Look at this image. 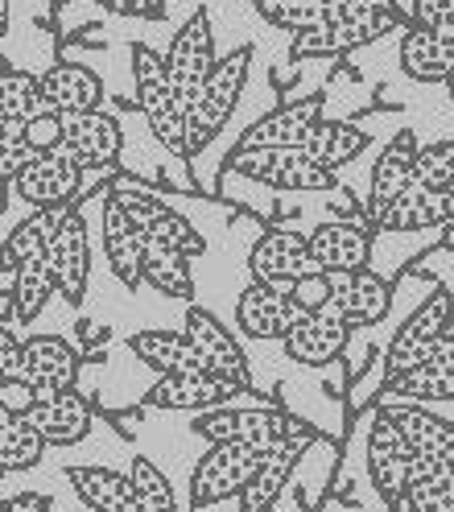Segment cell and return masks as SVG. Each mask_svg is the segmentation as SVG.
Wrapping results in <instances>:
<instances>
[{
    "mask_svg": "<svg viewBox=\"0 0 454 512\" xmlns=\"http://www.w3.org/2000/svg\"><path fill=\"white\" fill-rule=\"evenodd\" d=\"M413 21L393 9V13H380V9H360V5H347V0H335L331 17L306 29V34H294V46L289 54L294 58H331V54H347V50H360L384 34H393V29H409Z\"/></svg>",
    "mask_w": 454,
    "mask_h": 512,
    "instance_id": "obj_1",
    "label": "cell"
},
{
    "mask_svg": "<svg viewBox=\"0 0 454 512\" xmlns=\"http://www.w3.org/2000/svg\"><path fill=\"white\" fill-rule=\"evenodd\" d=\"M133 83H137V108L149 120V133L157 137V145L174 153V157H190V141H186V108L178 104V95L170 87L166 75V58L149 46H133Z\"/></svg>",
    "mask_w": 454,
    "mask_h": 512,
    "instance_id": "obj_2",
    "label": "cell"
},
{
    "mask_svg": "<svg viewBox=\"0 0 454 512\" xmlns=\"http://www.w3.org/2000/svg\"><path fill=\"white\" fill-rule=\"evenodd\" d=\"M248 71H252V46H240L232 54L215 58V67L199 91V100L190 104L186 112V141H190V157L207 149L219 133L223 124L232 120L240 95H244V83H248Z\"/></svg>",
    "mask_w": 454,
    "mask_h": 512,
    "instance_id": "obj_3",
    "label": "cell"
},
{
    "mask_svg": "<svg viewBox=\"0 0 454 512\" xmlns=\"http://www.w3.org/2000/svg\"><path fill=\"white\" fill-rule=\"evenodd\" d=\"M450 318H454V294L450 290H434L401 323L393 343L384 347V384L413 372V368H421L426 360H434L438 347H442V335L450 327Z\"/></svg>",
    "mask_w": 454,
    "mask_h": 512,
    "instance_id": "obj_4",
    "label": "cell"
},
{
    "mask_svg": "<svg viewBox=\"0 0 454 512\" xmlns=\"http://www.w3.org/2000/svg\"><path fill=\"white\" fill-rule=\"evenodd\" d=\"M108 199H112L128 219L137 223L149 244L174 248V252H182V256H203V252H207L203 232L194 228L186 215H178L170 203H161L157 195H149L145 186H137L133 178H120V182L112 186V195H108Z\"/></svg>",
    "mask_w": 454,
    "mask_h": 512,
    "instance_id": "obj_5",
    "label": "cell"
},
{
    "mask_svg": "<svg viewBox=\"0 0 454 512\" xmlns=\"http://www.w3.org/2000/svg\"><path fill=\"white\" fill-rule=\"evenodd\" d=\"M256 463H261V451L244 442H211L207 455L194 463L190 471V508H211L223 504L244 492V484L252 479Z\"/></svg>",
    "mask_w": 454,
    "mask_h": 512,
    "instance_id": "obj_6",
    "label": "cell"
},
{
    "mask_svg": "<svg viewBox=\"0 0 454 512\" xmlns=\"http://www.w3.org/2000/svg\"><path fill=\"white\" fill-rule=\"evenodd\" d=\"M294 418L281 405H219L194 418V434L207 442H244L256 451H269L277 438L289 434Z\"/></svg>",
    "mask_w": 454,
    "mask_h": 512,
    "instance_id": "obj_7",
    "label": "cell"
},
{
    "mask_svg": "<svg viewBox=\"0 0 454 512\" xmlns=\"http://www.w3.org/2000/svg\"><path fill=\"white\" fill-rule=\"evenodd\" d=\"M314 438L318 434L306 422H294L285 438H277L269 451H261V463H256L252 479L240 492V512H273V504L289 488V479H294V471L314 446Z\"/></svg>",
    "mask_w": 454,
    "mask_h": 512,
    "instance_id": "obj_8",
    "label": "cell"
},
{
    "mask_svg": "<svg viewBox=\"0 0 454 512\" xmlns=\"http://www.w3.org/2000/svg\"><path fill=\"white\" fill-rule=\"evenodd\" d=\"M227 170H236L273 190H331L335 174L314 166L302 149H236L227 157Z\"/></svg>",
    "mask_w": 454,
    "mask_h": 512,
    "instance_id": "obj_9",
    "label": "cell"
},
{
    "mask_svg": "<svg viewBox=\"0 0 454 512\" xmlns=\"http://www.w3.org/2000/svg\"><path fill=\"white\" fill-rule=\"evenodd\" d=\"M215 67V38H211V17L207 9H194V17L174 34L166 50V75L178 95V104L190 112V104L199 100V91Z\"/></svg>",
    "mask_w": 454,
    "mask_h": 512,
    "instance_id": "obj_10",
    "label": "cell"
},
{
    "mask_svg": "<svg viewBox=\"0 0 454 512\" xmlns=\"http://www.w3.org/2000/svg\"><path fill=\"white\" fill-rule=\"evenodd\" d=\"M182 335L194 343V351L203 356V364H207L211 376L232 380L240 393H252V368L244 360V347L236 343V335L227 331L211 310L190 302L186 314H182Z\"/></svg>",
    "mask_w": 454,
    "mask_h": 512,
    "instance_id": "obj_11",
    "label": "cell"
},
{
    "mask_svg": "<svg viewBox=\"0 0 454 512\" xmlns=\"http://www.w3.org/2000/svg\"><path fill=\"white\" fill-rule=\"evenodd\" d=\"M46 265L54 273L58 294L71 306H79L87 298V281H91V236H87V219L79 207H71L54 228L50 248H46Z\"/></svg>",
    "mask_w": 454,
    "mask_h": 512,
    "instance_id": "obj_12",
    "label": "cell"
},
{
    "mask_svg": "<svg viewBox=\"0 0 454 512\" xmlns=\"http://www.w3.org/2000/svg\"><path fill=\"white\" fill-rule=\"evenodd\" d=\"M120 149H124V133H120L116 116H108L100 108L62 116V145H58V153H67L83 174L87 170H112L120 162Z\"/></svg>",
    "mask_w": 454,
    "mask_h": 512,
    "instance_id": "obj_13",
    "label": "cell"
},
{
    "mask_svg": "<svg viewBox=\"0 0 454 512\" xmlns=\"http://www.w3.org/2000/svg\"><path fill=\"white\" fill-rule=\"evenodd\" d=\"M413 463V446L405 442V434L376 409L372 413V430H368V479L380 492V500L388 508L405 504V471Z\"/></svg>",
    "mask_w": 454,
    "mask_h": 512,
    "instance_id": "obj_14",
    "label": "cell"
},
{
    "mask_svg": "<svg viewBox=\"0 0 454 512\" xmlns=\"http://www.w3.org/2000/svg\"><path fill=\"white\" fill-rule=\"evenodd\" d=\"M79 182H83V170L67 153L50 149V153L29 157V166L13 178V190H17L21 203L46 211V207H71L79 195Z\"/></svg>",
    "mask_w": 454,
    "mask_h": 512,
    "instance_id": "obj_15",
    "label": "cell"
},
{
    "mask_svg": "<svg viewBox=\"0 0 454 512\" xmlns=\"http://www.w3.org/2000/svg\"><path fill=\"white\" fill-rule=\"evenodd\" d=\"M13 376L34 384L38 397L75 389V380H79V351L62 335H29V339H21V360H17Z\"/></svg>",
    "mask_w": 454,
    "mask_h": 512,
    "instance_id": "obj_16",
    "label": "cell"
},
{
    "mask_svg": "<svg viewBox=\"0 0 454 512\" xmlns=\"http://www.w3.org/2000/svg\"><path fill=\"white\" fill-rule=\"evenodd\" d=\"M248 273H252V281H265V285H277V290H289V281L314 273L310 240L302 232H289V228L265 232L261 240L248 248Z\"/></svg>",
    "mask_w": 454,
    "mask_h": 512,
    "instance_id": "obj_17",
    "label": "cell"
},
{
    "mask_svg": "<svg viewBox=\"0 0 454 512\" xmlns=\"http://www.w3.org/2000/svg\"><path fill=\"white\" fill-rule=\"evenodd\" d=\"M310 240V261L318 273H355L368 269L372 256V228L355 219H327L306 236Z\"/></svg>",
    "mask_w": 454,
    "mask_h": 512,
    "instance_id": "obj_18",
    "label": "cell"
},
{
    "mask_svg": "<svg viewBox=\"0 0 454 512\" xmlns=\"http://www.w3.org/2000/svg\"><path fill=\"white\" fill-rule=\"evenodd\" d=\"M347 339H351V327L339 318L335 306H327V310H318V314H302L298 323L281 335V347H285V356L294 360V364L322 368V364H331V360L343 356Z\"/></svg>",
    "mask_w": 454,
    "mask_h": 512,
    "instance_id": "obj_19",
    "label": "cell"
},
{
    "mask_svg": "<svg viewBox=\"0 0 454 512\" xmlns=\"http://www.w3.org/2000/svg\"><path fill=\"white\" fill-rule=\"evenodd\" d=\"M388 422H393L405 442L413 446V455L421 459H434V463H446L454 467V426L446 418H438V413H430L426 405H413V401H393L384 397L376 405Z\"/></svg>",
    "mask_w": 454,
    "mask_h": 512,
    "instance_id": "obj_20",
    "label": "cell"
},
{
    "mask_svg": "<svg viewBox=\"0 0 454 512\" xmlns=\"http://www.w3.org/2000/svg\"><path fill=\"white\" fill-rule=\"evenodd\" d=\"M240 389L232 380H219L211 372H190V376H161L145 393L149 409H170V413H207L219 405H232Z\"/></svg>",
    "mask_w": 454,
    "mask_h": 512,
    "instance_id": "obj_21",
    "label": "cell"
},
{
    "mask_svg": "<svg viewBox=\"0 0 454 512\" xmlns=\"http://www.w3.org/2000/svg\"><path fill=\"white\" fill-rule=\"evenodd\" d=\"M335 294L331 306L339 310V318L355 331V327H372L393 310V285L372 269H355V273H335Z\"/></svg>",
    "mask_w": 454,
    "mask_h": 512,
    "instance_id": "obj_22",
    "label": "cell"
},
{
    "mask_svg": "<svg viewBox=\"0 0 454 512\" xmlns=\"http://www.w3.org/2000/svg\"><path fill=\"white\" fill-rule=\"evenodd\" d=\"M413 157H417V137L409 133V128L397 133L393 141H388V149L376 157L372 190H368V228H376V223L384 219V211L413 186Z\"/></svg>",
    "mask_w": 454,
    "mask_h": 512,
    "instance_id": "obj_23",
    "label": "cell"
},
{
    "mask_svg": "<svg viewBox=\"0 0 454 512\" xmlns=\"http://www.w3.org/2000/svg\"><path fill=\"white\" fill-rule=\"evenodd\" d=\"M91 405L83 393L62 389V393H46L38 397V405L29 409V426L42 434L46 446H79L91 434Z\"/></svg>",
    "mask_w": 454,
    "mask_h": 512,
    "instance_id": "obj_24",
    "label": "cell"
},
{
    "mask_svg": "<svg viewBox=\"0 0 454 512\" xmlns=\"http://www.w3.org/2000/svg\"><path fill=\"white\" fill-rule=\"evenodd\" d=\"M38 79H42L46 108L58 116L95 112L104 104V79L91 67H79V62H54V67H46Z\"/></svg>",
    "mask_w": 454,
    "mask_h": 512,
    "instance_id": "obj_25",
    "label": "cell"
},
{
    "mask_svg": "<svg viewBox=\"0 0 454 512\" xmlns=\"http://www.w3.org/2000/svg\"><path fill=\"white\" fill-rule=\"evenodd\" d=\"M318 120H322V100L281 104V108H273L269 116L256 120L248 133L240 137L236 149H298Z\"/></svg>",
    "mask_w": 454,
    "mask_h": 512,
    "instance_id": "obj_26",
    "label": "cell"
},
{
    "mask_svg": "<svg viewBox=\"0 0 454 512\" xmlns=\"http://www.w3.org/2000/svg\"><path fill=\"white\" fill-rule=\"evenodd\" d=\"M298 310L289 306L285 290H277V285H265V281H252L248 290L240 294L236 302V323L248 339H281L289 327L298 323Z\"/></svg>",
    "mask_w": 454,
    "mask_h": 512,
    "instance_id": "obj_27",
    "label": "cell"
},
{
    "mask_svg": "<svg viewBox=\"0 0 454 512\" xmlns=\"http://www.w3.org/2000/svg\"><path fill=\"white\" fill-rule=\"evenodd\" d=\"M454 223V190H426V186H409L405 195L384 211L376 223L380 232H430Z\"/></svg>",
    "mask_w": 454,
    "mask_h": 512,
    "instance_id": "obj_28",
    "label": "cell"
},
{
    "mask_svg": "<svg viewBox=\"0 0 454 512\" xmlns=\"http://www.w3.org/2000/svg\"><path fill=\"white\" fill-rule=\"evenodd\" d=\"M100 236H104V256H108L116 281H124L128 290H133V285H141V269H145V248H149V240H145V232H141L137 223L128 219L112 199L104 203V228H100Z\"/></svg>",
    "mask_w": 454,
    "mask_h": 512,
    "instance_id": "obj_29",
    "label": "cell"
},
{
    "mask_svg": "<svg viewBox=\"0 0 454 512\" xmlns=\"http://www.w3.org/2000/svg\"><path fill=\"white\" fill-rule=\"evenodd\" d=\"M128 351L149 364L157 376H190V372H207L203 356L194 351V343L182 331H137L128 339Z\"/></svg>",
    "mask_w": 454,
    "mask_h": 512,
    "instance_id": "obj_30",
    "label": "cell"
},
{
    "mask_svg": "<svg viewBox=\"0 0 454 512\" xmlns=\"http://www.w3.org/2000/svg\"><path fill=\"white\" fill-rule=\"evenodd\" d=\"M401 71L417 83H446V75L454 71V38L434 34V29H417L409 25L401 38Z\"/></svg>",
    "mask_w": 454,
    "mask_h": 512,
    "instance_id": "obj_31",
    "label": "cell"
},
{
    "mask_svg": "<svg viewBox=\"0 0 454 512\" xmlns=\"http://www.w3.org/2000/svg\"><path fill=\"white\" fill-rule=\"evenodd\" d=\"M298 149L310 157L314 166L335 174V170H343L347 162H355V157L368 149V133H364V128H355V124H347V120H327V116H322Z\"/></svg>",
    "mask_w": 454,
    "mask_h": 512,
    "instance_id": "obj_32",
    "label": "cell"
},
{
    "mask_svg": "<svg viewBox=\"0 0 454 512\" xmlns=\"http://www.w3.org/2000/svg\"><path fill=\"white\" fill-rule=\"evenodd\" d=\"M71 207H75V203H71ZM71 207H46V211H38V215L21 219L17 228L5 236V244H0V273H17V269L29 265V261H42L46 248H50L54 228H58L62 215H67Z\"/></svg>",
    "mask_w": 454,
    "mask_h": 512,
    "instance_id": "obj_33",
    "label": "cell"
},
{
    "mask_svg": "<svg viewBox=\"0 0 454 512\" xmlns=\"http://www.w3.org/2000/svg\"><path fill=\"white\" fill-rule=\"evenodd\" d=\"M405 508L409 512H454V467L413 455L405 471Z\"/></svg>",
    "mask_w": 454,
    "mask_h": 512,
    "instance_id": "obj_34",
    "label": "cell"
},
{
    "mask_svg": "<svg viewBox=\"0 0 454 512\" xmlns=\"http://www.w3.org/2000/svg\"><path fill=\"white\" fill-rule=\"evenodd\" d=\"M384 397L393 401H413V405H434V401H454V356H434L421 368L397 376L384 384Z\"/></svg>",
    "mask_w": 454,
    "mask_h": 512,
    "instance_id": "obj_35",
    "label": "cell"
},
{
    "mask_svg": "<svg viewBox=\"0 0 454 512\" xmlns=\"http://www.w3.org/2000/svg\"><path fill=\"white\" fill-rule=\"evenodd\" d=\"M67 479H71L75 496L91 512H128L133 508V488H128L124 471H112V467H67Z\"/></svg>",
    "mask_w": 454,
    "mask_h": 512,
    "instance_id": "obj_36",
    "label": "cell"
},
{
    "mask_svg": "<svg viewBox=\"0 0 454 512\" xmlns=\"http://www.w3.org/2000/svg\"><path fill=\"white\" fill-rule=\"evenodd\" d=\"M50 112L42 100V79L29 71H0V128H25L34 116Z\"/></svg>",
    "mask_w": 454,
    "mask_h": 512,
    "instance_id": "obj_37",
    "label": "cell"
},
{
    "mask_svg": "<svg viewBox=\"0 0 454 512\" xmlns=\"http://www.w3.org/2000/svg\"><path fill=\"white\" fill-rule=\"evenodd\" d=\"M58 294L54 285V273L42 261H29L13 273V290H9V318H17V323H34V318L46 310V302Z\"/></svg>",
    "mask_w": 454,
    "mask_h": 512,
    "instance_id": "obj_38",
    "label": "cell"
},
{
    "mask_svg": "<svg viewBox=\"0 0 454 512\" xmlns=\"http://www.w3.org/2000/svg\"><path fill=\"white\" fill-rule=\"evenodd\" d=\"M141 281L153 285L157 294L166 298H182L190 302L194 298V277H190V256L174 252V248H161V244H149L145 248V269H141Z\"/></svg>",
    "mask_w": 454,
    "mask_h": 512,
    "instance_id": "obj_39",
    "label": "cell"
},
{
    "mask_svg": "<svg viewBox=\"0 0 454 512\" xmlns=\"http://www.w3.org/2000/svg\"><path fill=\"white\" fill-rule=\"evenodd\" d=\"M128 488H133V508L137 512H178V500H174V488L166 471H161L153 459L137 455L128 463Z\"/></svg>",
    "mask_w": 454,
    "mask_h": 512,
    "instance_id": "obj_40",
    "label": "cell"
},
{
    "mask_svg": "<svg viewBox=\"0 0 454 512\" xmlns=\"http://www.w3.org/2000/svg\"><path fill=\"white\" fill-rule=\"evenodd\" d=\"M46 455L42 434L29 418H0V471H29Z\"/></svg>",
    "mask_w": 454,
    "mask_h": 512,
    "instance_id": "obj_41",
    "label": "cell"
},
{
    "mask_svg": "<svg viewBox=\"0 0 454 512\" xmlns=\"http://www.w3.org/2000/svg\"><path fill=\"white\" fill-rule=\"evenodd\" d=\"M252 9L269 25L285 29V34H306V29H314L331 17L335 0H252Z\"/></svg>",
    "mask_w": 454,
    "mask_h": 512,
    "instance_id": "obj_42",
    "label": "cell"
},
{
    "mask_svg": "<svg viewBox=\"0 0 454 512\" xmlns=\"http://www.w3.org/2000/svg\"><path fill=\"white\" fill-rule=\"evenodd\" d=\"M413 186L454 190V141L417 145V157H413Z\"/></svg>",
    "mask_w": 454,
    "mask_h": 512,
    "instance_id": "obj_43",
    "label": "cell"
},
{
    "mask_svg": "<svg viewBox=\"0 0 454 512\" xmlns=\"http://www.w3.org/2000/svg\"><path fill=\"white\" fill-rule=\"evenodd\" d=\"M331 294H335V281H331V273H306V277H298V281H289V290H285V298H289V306H294L298 314H318V310H327L331 306Z\"/></svg>",
    "mask_w": 454,
    "mask_h": 512,
    "instance_id": "obj_44",
    "label": "cell"
},
{
    "mask_svg": "<svg viewBox=\"0 0 454 512\" xmlns=\"http://www.w3.org/2000/svg\"><path fill=\"white\" fill-rule=\"evenodd\" d=\"M29 157H34V149L25 145L21 128H0V182H13L29 166Z\"/></svg>",
    "mask_w": 454,
    "mask_h": 512,
    "instance_id": "obj_45",
    "label": "cell"
},
{
    "mask_svg": "<svg viewBox=\"0 0 454 512\" xmlns=\"http://www.w3.org/2000/svg\"><path fill=\"white\" fill-rule=\"evenodd\" d=\"M409 21L417 29H434V34H446L454 29V0H413Z\"/></svg>",
    "mask_w": 454,
    "mask_h": 512,
    "instance_id": "obj_46",
    "label": "cell"
},
{
    "mask_svg": "<svg viewBox=\"0 0 454 512\" xmlns=\"http://www.w3.org/2000/svg\"><path fill=\"white\" fill-rule=\"evenodd\" d=\"M21 137H25V145L34 149V153H50V149H58V145H62V116H58V112H42V116H34V120L21 128Z\"/></svg>",
    "mask_w": 454,
    "mask_h": 512,
    "instance_id": "obj_47",
    "label": "cell"
},
{
    "mask_svg": "<svg viewBox=\"0 0 454 512\" xmlns=\"http://www.w3.org/2000/svg\"><path fill=\"white\" fill-rule=\"evenodd\" d=\"M34 405H38V389L29 380H17V376L0 380V413L5 418H29Z\"/></svg>",
    "mask_w": 454,
    "mask_h": 512,
    "instance_id": "obj_48",
    "label": "cell"
},
{
    "mask_svg": "<svg viewBox=\"0 0 454 512\" xmlns=\"http://www.w3.org/2000/svg\"><path fill=\"white\" fill-rule=\"evenodd\" d=\"M91 5H100L116 17H145V21H157L161 13H166L161 0H91Z\"/></svg>",
    "mask_w": 454,
    "mask_h": 512,
    "instance_id": "obj_49",
    "label": "cell"
},
{
    "mask_svg": "<svg viewBox=\"0 0 454 512\" xmlns=\"http://www.w3.org/2000/svg\"><path fill=\"white\" fill-rule=\"evenodd\" d=\"M17 360H21V339L9 327H0V380H9L17 372Z\"/></svg>",
    "mask_w": 454,
    "mask_h": 512,
    "instance_id": "obj_50",
    "label": "cell"
},
{
    "mask_svg": "<svg viewBox=\"0 0 454 512\" xmlns=\"http://www.w3.org/2000/svg\"><path fill=\"white\" fill-rule=\"evenodd\" d=\"M0 512H50V496H42V492H21V496L0 500Z\"/></svg>",
    "mask_w": 454,
    "mask_h": 512,
    "instance_id": "obj_51",
    "label": "cell"
},
{
    "mask_svg": "<svg viewBox=\"0 0 454 512\" xmlns=\"http://www.w3.org/2000/svg\"><path fill=\"white\" fill-rule=\"evenodd\" d=\"M347 5H360V9H380V13H393L397 0H347Z\"/></svg>",
    "mask_w": 454,
    "mask_h": 512,
    "instance_id": "obj_52",
    "label": "cell"
},
{
    "mask_svg": "<svg viewBox=\"0 0 454 512\" xmlns=\"http://www.w3.org/2000/svg\"><path fill=\"white\" fill-rule=\"evenodd\" d=\"M438 356H454V318H450V327H446V335H442Z\"/></svg>",
    "mask_w": 454,
    "mask_h": 512,
    "instance_id": "obj_53",
    "label": "cell"
},
{
    "mask_svg": "<svg viewBox=\"0 0 454 512\" xmlns=\"http://www.w3.org/2000/svg\"><path fill=\"white\" fill-rule=\"evenodd\" d=\"M5 25H9V0H0V38H5Z\"/></svg>",
    "mask_w": 454,
    "mask_h": 512,
    "instance_id": "obj_54",
    "label": "cell"
},
{
    "mask_svg": "<svg viewBox=\"0 0 454 512\" xmlns=\"http://www.w3.org/2000/svg\"><path fill=\"white\" fill-rule=\"evenodd\" d=\"M446 95H450V100H454V71L446 75Z\"/></svg>",
    "mask_w": 454,
    "mask_h": 512,
    "instance_id": "obj_55",
    "label": "cell"
},
{
    "mask_svg": "<svg viewBox=\"0 0 454 512\" xmlns=\"http://www.w3.org/2000/svg\"><path fill=\"white\" fill-rule=\"evenodd\" d=\"M450 38H454V29H450Z\"/></svg>",
    "mask_w": 454,
    "mask_h": 512,
    "instance_id": "obj_56",
    "label": "cell"
},
{
    "mask_svg": "<svg viewBox=\"0 0 454 512\" xmlns=\"http://www.w3.org/2000/svg\"><path fill=\"white\" fill-rule=\"evenodd\" d=\"M128 512H137V508H128Z\"/></svg>",
    "mask_w": 454,
    "mask_h": 512,
    "instance_id": "obj_57",
    "label": "cell"
},
{
    "mask_svg": "<svg viewBox=\"0 0 454 512\" xmlns=\"http://www.w3.org/2000/svg\"><path fill=\"white\" fill-rule=\"evenodd\" d=\"M0 418H5V413H0Z\"/></svg>",
    "mask_w": 454,
    "mask_h": 512,
    "instance_id": "obj_58",
    "label": "cell"
}]
</instances>
